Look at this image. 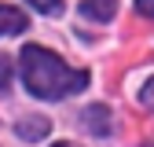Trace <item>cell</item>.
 I'll list each match as a JSON object with an SVG mask.
<instances>
[{
  "mask_svg": "<svg viewBox=\"0 0 154 147\" xmlns=\"http://www.w3.org/2000/svg\"><path fill=\"white\" fill-rule=\"evenodd\" d=\"M18 66H22V81L37 99H63L73 92L88 88V74L66 66L55 52L41 48V44H26L18 55Z\"/></svg>",
  "mask_w": 154,
  "mask_h": 147,
  "instance_id": "1",
  "label": "cell"
},
{
  "mask_svg": "<svg viewBox=\"0 0 154 147\" xmlns=\"http://www.w3.org/2000/svg\"><path fill=\"white\" fill-rule=\"evenodd\" d=\"M26 26H29V18L18 11V8L0 4V37H8V33H22Z\"/></svg>",
  "mask_w": 154,
  "mask_h": 147,
  "instance_id": "2",
  "label": "cell"
},
{
  "mask_svg": "<svg viewBox=\"0 0 154 147\" xmlns=\"http://www.w3.org/2000/svg\"><path fill=\"white\" fill-rule=\"evenodd\" d=\"M114 8H118V0H81L77 11L92 22H106V18H114Z\"/></svg>",
  "mask_w": 154,
  "mask_h": 147,
  "instance_id": "3",
  "label": "cell"
},
{
  "mask_svg": "<svg viewBox=\"0 0 154 147\" xmlns=\"http://www.w3.org/2000/svg\"><path fill=\"white\" fill-rule=\"evenodd\" d=\"M85 121H88V133L106 136V133H110V110H106V103H92V107L85 110Z\"/></svg>",
  "mask_w": 154,
  "mask_h": 147,
  "instance_id": "4",
  "label": "cell"
},
{
  "mask_svg": "<svg viewBox=\"0 0 154 147\" xmlns=\"http://www.w3.org/2000/svg\"><path fill=\"white\" fill-rule=\"evenodd\" d=\"M48 118H22V121H18L15 125V133L18 136H22V140H44L48 136Z\"/></svg>",
  "mask_w": 154,
  "mask_h": 147,
  "instance_id": "5",
  "label": "cell"
},
{
  "mask_svg": "<svg viewBox=\"0 0 154 147\" xmlns=\"http://www.w3.org/2000/svg\"><path fill=\"white\" fill-rule=\"evenodd\" d=\"M26 4H33L37 11H44V15H59L63 11V0H26Z\"/></svg>",
  "mask_w": 154,
  "mask_h": 147,
  "instance_id": "6",
  "label": "cell"
},
{
  "mask_svg": "<svg viewBox=\"0 0 154 147\" xmlns=\"http://www.w3.org/2000/svg\"><path fill=\"white\" fill-rule=\"evenodd\" d=\"M140 103H143L147 110H154V77H150V81L140 88Z\"/></svg>",
  "mask_w": 154,
  "mask_h": 147,
  "instance_id": "7",
  "label": "cell"
},
{
  "mask_svg": "<svg viewBox=\"0 0 154 147\" xmlns=\"http://www.w3.org/2000/svg\"><path fill=\"white\" fill-rule=\"evenodd\" d=\"M136 11L143 18H154V0H136Z\"/></svg>",
  "mask_w": 154,
  "mask_h": 147,
  "instance_id": "8",
  "label": "cell"
},
{
  "mask_svg": "<svg viewBox=\"0 0 154 147\" xmlns=\"http://www.w3.org/2000/svg\"><path fill=\"white\" fill-rule=\"evenodd\" d=\"M8 81H11V63L0 59V88H8Z\"/></svg>",
  "mask_w": 154,
  "mask_h": 147,
  "instance_id": "9",
  "label": "cell"
},
{
  "mask_svg": "<svg viewBox=\"0 0 154 147\" xmlns=\"http://www.w3.org/2000/svg\"><path fill=\"white\" fill-rule=\"evenodd\" d=\"M51 147H77V143H51Z\"/></svg>",
  "mask_w": 154,
  "mask_h": 147,
  "instance_id": "10",
  "label": "cell"
}]
</instances>
